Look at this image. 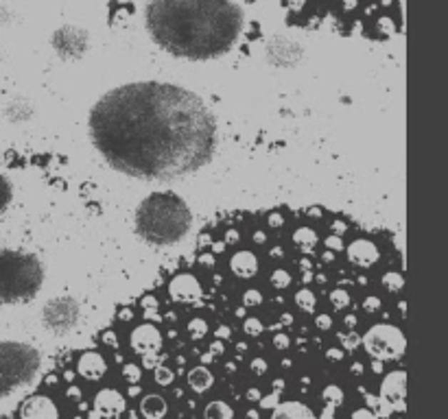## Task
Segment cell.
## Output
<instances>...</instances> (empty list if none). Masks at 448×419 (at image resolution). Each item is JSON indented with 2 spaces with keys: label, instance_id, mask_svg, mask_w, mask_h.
<instances>
[{
  "label": "cell",
  "instance_id": "cell-41",
  "mask_svg": "<svg viewBox=\"0 0 448 419\" xmlns=\"http://www.w3.org/2000/svg\"><path fill=\"white\" fill-rule=\"evenodd\" d=\"M326 356L330 358V361H335V363H339L343 356H346V352H343V349H339V347H330L328 352H326Z\"/></svg>",
  "mask_w": 448,
  "mask_h": 419
},
{
  "label": "cell",
  "instance_id": "cell-51",
  "mask_svg": "<svg viewBox=\"0 0 448 419\" xmlns=\"http://www.w3.org/2000/svg\"><path fill=\"white\" fill-rule=\"evenodd\" d=\"M352 371H355V373H361V371H363V367H361L359 363H355V365H352Z\"/></svg>",
  "mask_w": 448,
  "mask_h": 419
},
{
  "label": "cell",
  "instance_id": "cell-18",
  "mask_svg": "<svg viewBox=\"0 0 448 419\" xmlns=\"http://www.w3.org/2000/svg\"><path fill=\"white\" fill-rule=\"evenodd\" d=\"M215 384V376L208 367H193L188 371V387L195 391V393H205L210 391Z\"/></svg>",
  "mask_w": 448,
  "mask_h": 419
},
{
  "label": "cell",
  "instance_id": "cell-10",
  "mask_svg": "<svg viewBox=\"0 0 448 419\" xmlns=\"http://www.w3.org/2000/svg\"><path fill=\"white\" fill-rule=\"evenodd\" d=\"M20 419H59V408L49 395H31L20 406Z\"/></svg>",
  "mask_w": 448,
  "mask_h": 419
},
{
  "label": "cell",
  "instance_id": "cell-3",
  "mask_svg": "<svg viewBox=\"0 0 448 419\" xmlns=\"http://www.w3.org/2000/svg\"><path fill=\"white\" fill-rule=\"evenodd\" d=\"M193 225L188 203L173 192L149 195L136 210V234L156 247L178 244Z\"/></svg>",
  "mask_w": 448,
  "mask_h": 419
},
{
  "label": "cell",
  "instance_id": "cell-28",
  "mask_svg": "<svg viewBox=\"0 0 448 419\" xmlns=\"http://www.w3.org/2000/svg\"><path fill=\"white\" fill-rule=\"evenodd\" d=\"M271 284L278 289V291H285V289H289L291 286V275H289V271H285V269H278L273 275H271Z\"/></svg>",
  "mask_w": 448,
  "mask_h": 419
},
{
  "label": "cell",
  "instance_id": "cell-16",
  "mask_svg": "<svg viewBox=\"0 0 448 419\" xmlns=\"http://www.w3.org/2000/svg\"><path fill=\"white\" fill-rule=\"evenodd\" d=\"M271 419H317V417L302 402H285V404H278L273 408Z\"/></svg>",
  "mask_w": 448,
  "mask_h": 419
},
{
  "label": "cell",
  "instance_id": "cell-55",
  "mask_svg": "<svg viewBox=\"0 0 448 419\" xmlns=\"http://www.w3.org/2000/svg\"><path fill=\"white\" fill-rule=\"evenodd\" d=\"M123 319H125V321H127V319H131V312H129V310H125V312H123Z\"/></svg>",
  "mask_w": 448,
  "mask_h": 419
},
{
  "label": "cell",
  "instance_id": "cell-1",
  "mask_svg": "<svg viewBox=\"0 0 448 419\" xmlns=\"http://www.w3.org/2000/svg\"><path fill=\"white\" fill-rule=\"evenodd\" d=\"M94 149L136 180H180L210 162L217 147L213 112L195 92L160 81L110 90L90 112Z\"/></svg>",
  "mask_w": 448,
  "mask_h": 419
},
{
  "label": "cell",
  "instance_id": "cell-6",
  "mask_svg": "<svg viewBox=\"0 0 448 419\" xmlns=\"http://www.w3.org/2000/svg\"><path fill=\"white\" fill-rule=\"evenodd\" d=\"M361 343L365 347V352L376 361H396L404 354V347H407L404 334L396 326H390V324L374 326L361 338Z\"/></svg>",
  "mask_w": 448,
  "mask_h": 419
},
{
  "label": "cell",
  "instance_id": "cell-14",
  "mask_svg": "<svg viewBox=\"0 0 448 419\" xmlns=\"http://www.w3.org/2000/svg\"><path fill=\"white\" fill-rule=\"evenodd\" d=\"M348 258L359 267H372L378 260V249L370 240H355L348 247Z\"/></svg>",
  "mask_w": 448,
  "mask_h": 419
},
{
  "label": "cell",
  "instance_id": "cell-50",
  "mask_svg": "<svg viewBox=\"0 0 448 419\" xmlns=\"http://www.w3.org/2000/svg\"><path fill=\"white\" fill-rule=\"evenodd\" d=\"M346 324H348L350 328H355V326H357V319H355V317H346Z\"/></svg>",
  "mask_w": 448,
  "mask_h": 419
},
{
  "label": "cell",
  "instance_id": "cell-47",
  "mask_svg": "<svg viewBox=\"0 0 448 419\" xmlns=\"http://www.w3.org/2000/svg\"><path fill=\"white\" fill-rule=\"evenodd\" d=\"M332 417H335V406H326V408H324L322 419H332Z\"/></svg>",
  "mask_w": 448,
  "mask_h": 419
},
{
  "label": "cell",
  "instance_id": "cell-22",
  "mask_svg": "<svg viewBox=\"0 0 448 419\" xmlns=\"http://www.w3.org/2000/svg\"><path fill=\"white\" fill-rule=\"evenodd\" d=\"M29 114H31V110L26 108V105H22V103H9L7 110H5V116L11 123H24L29 118Z\"/></svg>",
  "mask_w": 448,
  "mask_h": 419
},
{
  "label": "cell",
  "instance_id": "cell-33",
  "mask_svg": "<svg viewBox=\"0 0 448 419\" xmlns=\"http://www.w3.org/2000/svg\"><path fill=\"white\" fill-rule=\"evenodd\" d=\"M339 338H341L343 347H346V349H348V352H352V349H357V345L361 343V336H359V334H355V332H346V334H339Z\"/></svg>",
  "mask_w": 448,
  "mask_h": 419
},
{
  "label": "cell",
  "instance_id": "cell-24",
  "mask_svg": "<svg viewBox=\"0 0 448 419\" xmlns=\"http://www.w3.org/2000/svg\"><path fill=\"white\" fill-rule=\"evenodd\" d=\"M322 398H324V402H326V406H341V402H343V391H341V387H337V384H328V387L324 389V393H322Z\"/></svg>",
  "mask_w": 448,
  "mask_h": 419
},
{
  "label": "cell",
  "instance_id": "cell-31",
  "mask_svg": "<svg viewBox=\"0 0 448 419\" xmlns=\"http://www.w3.org/2000/svg\"><path fill=\"white\" fill-rule=\"evenodd\" d=\"M141 376H143V371H141V367H136V365H125L123 367V378L129 382V384H136V382H141Z\"/></svg>",
  "mask_w": 448,
  "mask_h": 419
},
{
  "label": "cell",
  "instance_id": "cell-12",
  "mask_svg": "<svg viewBox=\"0 0 448 419\" xmlns=\"http://www.w3.org/2000/svg\"><path fill=\"white\" fill-rule=\"evenodd\" d=\"M125 408H127L125 395L118 393L116 389H103L94 398V410H96V415L106 417V419H112V417L123 415Z\"/></svg>",
  "mask_w": 448,
  "mask_h": 419
},
{
  "label": "cell",
  "instance_id": "cell-39",
  "mask_svg": "<svg viewBox=\"0 0 448 419\" xmlns=\"http://www.w3.org/2000/svg\"><path fill=\"white\" fill-rule=\"evenodd\" d=\"M363 308H365L367 312H376L378 308H381V299H378V297H367L365 304H363Z\"/></svg>",
  "mask_w": 448,
  "mask_h": 419
},
{
  "label": "cell",
  "instance_id": "cell-42",
  "mask_svg": "<svg viewBox=\"0 0 448 419\" xmlns=\"http://www.w3.org/2000/svg\"><path fill=\"white\" fill-rule=\"evenodd\" d=\"M260 404H263L265 408H275V406H278V393H273V395H269V398H260Z\"/></svg>",
  "mask_w": 448,
  "mask_h": 419
},
{
  "label": "cell",
  "instance_id": "cell-29",
  "mask_svg": "<svg viewBox=\"0 0 448 419\" xmlns=\"http://www.w3.org/2000/svg\"><path fill=\"white\" fill-rule=\"evenodd\" d=\"M328 299H330V304H332L335 310H341V308H346V306L350 304V295H348L346 291H341V289L332 291Z\"/></svg>",
  "mask_w": 448,
  "mask_h": 419
},
{
  "label": "cell",
  "instance_id": "cell-4",
  "mask_svg": "<svg viewBox=\"0 0 448 419\" xmlns=\"http://www.w3.org/2000/svg\"><path fill=\"white\" fill-rule=\"evenodd\" d=\"M44 284V267L36 254L0 249V308L26 304Z\"/></svg>",
  "mask_w": 448,
  "mask_h": 419
},
{
  "label": "cell",
  "instance_id": "cell-40",
  "mask_svg": "<svg viewBox=\"0 0 448 419\" xmlns=\"http://www.w3.org/2000/svg\"><path fill=\"white\" fill-rule=\"evenodd\" d=\"M106 345H110V347H118V338H116V332H112V330H108L106 334H103V338H101Z\"/></svg>",
  "mask_w": 448,
  "mask_h": 419
},
{
  "label": "cell",
  "instance_id": "cell-13",
  "mask_svg": "<svg viewBox=\"0 0 448 419\" xmlns=\"http://www.w3.org/2000/svg\"><path fill=\"white\" fill-rule=\"evenodd\" d=\"M108 371V361L98 352H86L77 363V373L86 380H101Z\"/></svg>",
  "mask_w": 448,
  "mask_h": 419
},
{
  "label": "cell",
  "instance_id": "cell-46",
  "mask_svg": "<svg viewBox=\"0 0 448 419\" xmlns=\"http://www.w3.org/2000/svg\"><path fill=\"white\" fill-rule=\"evenodd\" d=\"M269 225L273 227V225H282V217L280 214H271L269 217Z\"/></svg>",
  "mask_w": 448,
  "mask_h": 419
},
{
  "label": "cell",
  "instance_id": "cell-17",
  "mask_svg": "<svg viewBox=\"0 0 448 419\" xmlns=\"http://www.w3.org/2000/svg\"><path fill=\"white\" fill-rule=\"evenodd\" d=\"M55 38L66 40L63 46H57V51H59L61 55H81V53H83V48L75 46V42H77V44H86V33H81V31H77V29H61L59 33H55Z\"/></svg>",
  "mask_w": 448,
  "mask_h": 419
},
{
  "label": "cell",
  "instance_id": "cell-38",
  "mask_svg": "<svg viewBox=\"0 0 448 419\" xmlns=\"http://www.w3.org/2000/svg\"><path fill=\"white\" fill-rule=\"evenodd\" d=\"M350 419H376V415L370 408H357Z\"/></svg>",
  "mask_w": 448,
  "mask_h": 419
},
{
  "label": "cell",
  "instance_id": "cell-43",
  "mask_svg": "<svg viewBox=\"0 0 448 419\" xmlns=\"http://www.w3.org/2000/svg\"><path fill=\"white\" fill-rule=\"evenodd\" d=\"M230 336H232V332H230L228 326H221V328L217 330V338H230Z\"/></svg>",
  "mask_w": 448,
  "mask_h": 419
},
{
  "label": "cell",
  "instance_id": "cell-45",
  "mask_svg": "<svg viewBox=\"0 0 448 419\" xmlns=\"http://www.w3.org/2000/svg\"><path fill=\"white\" fill-rule=\"evenodd\" d=\"M326 244H328V247H330V249H337V252H339V249L343 247V244H341V240H339V238H330V240H326Z\"/></svg>",
  "mask_w": 448,
  "mask_h": 419
},
{
  "label": "cell",
  "instance_id": "cell-32",
  "mask_svg": "<svg viewBox=\"0 0 448 419\" xmlns=\"http://www.w3.org/2000/svg\"><path fill=\"white\" fill-rule=\"evenodd\" d=\"M243 330L250 334V336H258V334H263V324L258 321V317H250V319H245V324H243Z\"/></svg>",
  "mask_w": 448,
  "mask_h": 419
},
{
  "label": "cell",
  "instance_id": "cell-26",
  "mask_svg": "<svg viewBox=\"0 0 448 419\" xmlns=\"http://www.w3.org/2000/svg\"><path fill=\"white\" fill-rule=\"evenodd\" d=\"M188 334H190V338H195V341H199V338H203L205 334H208V324H205V319H193L190 324H188Z\"/></svg>",
  "mask_w": 448,
  "mask_h": 419
},
{
  "label": "cell",
  "instance_id": "cell-54",
  "mask_svg": "<svg viewBox=\"0 0 448 419\" xmlns=\"http://www.w3.org/2000/svg\"><path fill=\"white\" fill-rule=\"evenodd\" d=\"M273 384H275V387H278V391H280V389L285 387V382H282V380H275Z\"/></svg>",
  "mask_w": 448,
  "mask_h": 419
},
{
  "label": "cell",
  "instance_id": "cell-53",
  "mask_svg": "<svg viewBox=\"0 0 448 419\" xmlns=\"http://www.w3.org/2000/svg\"><path fill=\"white\" fill-rule=\"evenodd\" d=\"M236 317H245V308H238L236 310Z\"/></svg>",
  "mask_w": 448,
  "mask_h": 419
},
{
  "label": "cell",
  "instance_id": "cell-5",
  "mask_svg": "<svg viewBox=\"0 0 448 419\" xmlns=\"http://www.w3.org/2000/svg\"><path fill=\"white\" fill-rule=\"evenodd\" d=\"M42 365L40 352L29 343L0 341V402L26 387Z\"/></svg>",
  "mask_w": 448,
  "mask_h": 419
},
{
  "label": "cell",
  "instance_id": "cell-15",
  "mask_svg": "<svg viewBox=\"0 0 448 419\" xmlns=\"http://www.w3.org/2000/svg\"><path fill=\"white\" fill-rule=\"evenodd\" d=\"M232 273L240 279H250L258 273V258L252 252H238L232 256Z\"/></svg>",
  "mask_w": 448,
  "mask_h": 419
},
{
  "label": "cell",
  "instance_id": "cell-30",
  "mask_svg": "<svg viewBox=\"0 0 448 419\" xmlns=\"http://www.w3.org/2000/svg\"><path fill=\"white\" fill-rule=\"evenodd\" d=\"M153 376H156V382L160 384V387H168V384H173V380H175L173 371H170L168 367H164V365H160Z\"/></svg>",
  "mask_w": 448,
  "mask_h": 419
},
{
  "label": "cell",
  "instance_id": "cell-2",
  "mask_svg": "<svg viewBox=\"0 0 448 419\" xmlns=\"http://www.w3.org/2000/svg\"><path fill=\"white\" fill-rule=\"evenodd\" d=\"M145 22L162 51L193 61L230 53L243 33V11L232 0H149Z\"/></svg>",
  "mask_w": 448,
  "mask_h": 419
},
{
  "label": "cell",
  "instance_id": "cell-44",
  "mask_svg": "<svg viewBox=\"0 0 448 419\" xmlns=\"http://www.w3.org/2000/svg\"><path fill=\"white\" fill-rule=\"evenodd\" d=\"M260 398H263V393H260L258 389H250V391H248V400H250V402H258Z\"/></svg>",
  "mask_w": 448,
  "mask_h": 419
},
{
  "label": "cell",
  "instance_id": "cell-49",
  "mask_svg": "<svg viewBox=\"0 0 448 419\" xmlns=\"http://www.w3.org/2000/svg\"><path fill=\"white\" fill-rule=\"evenodd\" d=\"M201 264H203V267H213V264H215V262H213V256H203V258H201Z\"/></svg>",
  "mask_w": 448,
  "mask_h": 419
},
{
  "label": "cell",
  "instance_id": "cell-52",
  "mask_svg": "<svg viewBox=\"0 0 448 419\" xmlns=\"http://www.w3.org/2000/svg\"><path fill=\"white\" fill-rule=\"evenodd\" d=\"M254 240H256V242H265V234H256Z\"/></svg>",
  "mask_w": 448,
  "mask_h": 419
},
{
  "label": "cell",
  "instance_id": "cell-7",
  "mask_svg": "<svg viewBox=\"0 0 448 419\" xmlns=\"http://www.w3.org/2000/svg\"><path fill=\"white\" fill-rule=\"evenodd\" d=\"M79 314H81V308L73 297H57L44 306L42 321L49 330L57 334H66L68 330H73L79 324Z\"/></svg>",
  "mask_w": 448,
  "mask_h": 419
},
{
  "label": "cell",
  "instance_id": "cell-21",
  "mask_svg": "<svg viewBox=\"0 0 448 419\" xmlns=\"http://www.w3.org/2000/svg\"><path fill=\"white\" fill-rule=\"evenodd\" d=\"M11 201H14V184L7 175L0 172V214L11 205Z\"/></svg>",
  "mask_w": 448,
  "mask_h": 419
},
{
  "label": "cell",
  "instance_id": "cell-25",
  "mask_svg": "<svg viewBox=\"0 0 448 419\" xmlns=\"http://www.w3.org/2000/svg\"><path fill=\"white\" fill-rule=\"evenodd\" d=\"M293 240L297 242V244H302V247H306V244H313L317 242V234L311 229V227H300L295 234H293Z\"/></svg>",
  "mask_w": 448,
  "mask_h": 419
},
{
  "label": "cell",
  "instance_id": "cell-36",
  "mask_svg": "<svg viewBox=\"0 0 448 419\" xmlns=\"http://www.w3.org/2000/svg\"><path fill=\"white\" fill-rule=\"evenodd\" d=\"M267 369H269V367H267V361H263V358H254V361H252V371H254V373L265 376Z\"/></svg>",
  "mask_w": 448,
  "mask_h": 419
},
{
  "label": "cell",
  "instance_id": "cell-35",
  "mask_svg": "<svg viewBox=\"0 0 448 419\" xmlns=\"http://www.w3.org/2000/svg\"><path fill=\"white\" fill-rule=\"evenodd\" d=\"M273 345H275V349H289V345H291V338H289V334H285V332H278L273 336Z\"/></svg>",
  "mask_w": 448,
  "mask_h": 419
},
{
  "label": "cell",
  "instance_id": "cell-27",
  "mask_svg": "<svg viewBox=\"0 0 448 419\" xmlns=\"http://www.w3.org/2000/svg\"><path fill=\"white\" fill-rule=\"evenodd\" d=\"M381 282H383V286H385L390 293H398V291L402 289V284H404V282H402V275H400V273H385Z\"/></svg>",
  "mask_w": 448,
  "mask_h": 419
},
{
  "label": "cell",
  "instance_id": "cell-23",
  "mask_svg": "<svg viewBox=\"0 0 448 419\" xmlns=\"http://www.w3.org/2000/svg\"><path fill=\"white\" fill-rule=\"evenodd\" d=\"M315 304H317V299H315V295H313L311 289H302V291H297V295H295V306H297L300 310L311 312V310H315Z\"/></svg>",
  "mask_w": 448,
  "mask_h": 419
},
{
  "label": "cell",
  "instance_id": "cell-8",
  "mask_svg": "<svg viewBox=\"0 0 448 419\" xmlns=\"http://www.w3.org/2000/svg\"><path fill=\"white\" fill-rule=\"evenodd\" d=\"M404 395H407V373L404 371H392L385 376L381 384V398L387 402L390 408L404 410Z\"/></svg>",
  "mask_w": 448,
  "mask_h": 419
},
{
  "label": "cell",
  "instance_id": "cell-56",
  "mask_svg": "<svg viewBox=\"0 0 448 419\" xmlns=\"http://www.w3.org/2000/svg\"><path fill=\"white\" fill-rule=\"evenodd\" d=\"M248 417H250V419H256V417H258V413H256V410H250V413H248Z\"/></svg>",
  "mask_w": 448,
  "mask_h": 419
},
{
  "label": "cell",
  "instance_id": "cell-34",
  "mask_svg": "<svg viewBox=\"0 0 448 419\" xmlns=\"http://www.w3.org/2000/svg\"><path fill=\"white\" fill-rule=\"evenodd\" d=\"M260 301H263V293H260V291H254V289L248 291L245 297H243V304H245V306H258Z\"/></svg>",
  "mask_w": 448,
  "mask_h": 419
},
{
  "label": "cell",
  "instance_id": "cell-19",
  "mask_svg": "<svg viewBox=\"0 0 448 419\" xmlns=\"http://www.w3.org/2000/svg\"><path fill=\"white\" fill-rule=\"evenodd\" d=\"M166 410H168V406H166V400L162 395L151 393V395H145L143 402H141V413H143L145 419H164Z\"/></svg>",
  "mask_w": 448,
  "mask_h": 419
},
{
  "label": "cell",
  "instance_id": "cell-9",
  "mask_svg": "<svg viewBox=\"0 0 448 419\" xmlns=\"http://www.w3.org/2000/svg\"><path fill=\"white\" fill-rule=\"evenodd\" d=\"M129 343H131V349L136 354L149 356V354H156L162 347V334L153 324H143L131 332Z\"/></svg>",
  "mask_w": 448,
  "mask_h": 419
},
{
  "label": "cell",
  "instance_id": "cell-37",
  "mask_svg": "<svg viewBox=\"0 0 448 419\" xmlns=\"http://www.w3.org/2000/svg\"><path fill=\"white\" fill-rule=\"evenodd\" d=\"M315 326H317L320 330H330V326H332V319L328 317V314H317Z\"/></svg>",
  "mask_w": 448,
  "mask_h": 419
},
{
  "label": "cell",
  "instance_id": "cell-48",
  "mask_svg": "<svg viewBox=\"0 0 448 419\" xmlns=\"http://www.w3.org/2000/svg\"><path fill=\"white\" fill-rule=\"evenodd\" d=\"M68 395H71L73 400H79L81 398V391L77 387H71V389H68Z\"/></svg>",
  "mask_w": 448,
  "mask_h": 419
},
{
  "label": "cell",
  "instance_id": "cell-20",
  "mask_svg": "<svg viewBox=\"0 0 448 419\" xmlns=\"http://www.w3.org/2000/svg\"><path fill=\"white\" fill-rule=\"evenodd\" d=\"M203 419H234V408L228 402L215 400L205 406L203 410Z\"/></svg>",
  "mask_w": 448,
  "mask_h": 419
},
{
  "label": "cell",
  "instance_id": "cell-11",
  "mask_svg": "<svg viewBox=\"0 0 448 419\" xmlns=\"http://www.w3.org/2000/svg\"><path fill=\"white\" fill-rule=\"evenodd\" d=\"M168 295H170V299L182 301V304L199 301V297H201V284L197 282V277H195V275L182 273V275H178V277L170 279V284H168Z\"/></svg>",
  "mask_w": 448,
  "mask_h": 419
}]
</instances>
